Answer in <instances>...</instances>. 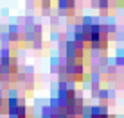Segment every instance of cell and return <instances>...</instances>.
Returning <instances> with one entry per match:
<instances>
[{
  "instance_id": "6",
  "label": "cell",
  "mask_w": 124,
  "mask_h": 118,
  "mask_svg": "<svg viewBox=\"0 0 124 118\" xmlns=\"http://www.w3.org/2000/svg\"><path fill=\"white\" fill-rule=\"evenodd\" d=\"M86 118H115V116L104 106H93V107L88 109V116Z\"/></svg>"
},
{
  "instance_id": "4",
  "label": "cell",
  "mask_w": 124,
  "mask_h": 118,
  "mask_svg": "<svg viewBox=\"0 0 124 118\" xmlns=\"http://www.w3.org/2000/svg\"><path fill=\"white\" fill-rule=\"evenodd\" d=\"M63 77L70 82H83L85 77H86V68L85 65H76V63H65L61 70Z\"/></svg>"
},
{
  "instance_id": "7",
  "label": "cell",
  "mask_w": 124,
  "mask_h": 118,
  "mask_svg": "<svg viewBox=\"0 0 124 118\" xmlns=\"http://www.w3.org/2000/svg\"><path fill=\"white\" fill-rule=\"evenodd\" d=\"M59 9L63 13H67V14H78V6H76V2H70V0H67V2H59Z\"/></svg>"
},
{
  "instance_id": "3",
  "label": "cell",
  "mask_w": 124,
  "mask_h": 118,
  "mask_svg": "<svg viewBox=\"0 0 124 118\" xmlns=\"http://www.w3.org/2000/svg\"><path fill=\"white\" fill-rule=\"evenodd\" d=\"M67 63H76V65H85V47L78 39L68 41L65 47Z\"/></svg>"
},
{
  "instance_id": "1",
  "label": "cell",
  "mask_w": 124,
  "mask_h": 118,
  "mask_svg": "<svg viewBox=\"0 0 124 118\" xmlns=\"http://www.w3.org/2000/svg\"><path fill=\"white\" fill-rule=\"evenodd\" d=\"M76 39L85 48H93V50H104L108 48V43H110V36L104 25L90 23V22L81 25L79 34L76 36Z\"/></svg>"
},
{
  "instance_id": "5",
  "label": "cell",
  "mask_w": 124,
  "mask_h": 118,
  "mask_svg": "<svg viewBox=\"0 0 124 118\" xmlns=\"http://www.w3.org/2000/svg\"><path fill=\"white\" fill-rule=\"evenodd\" d=\"M7 115H9V118H34L32 111L29 109V106L22 98H11L9 113Z\"/></svg>"
},
{
  "instance_id": "2",
  "label": "cell",
  "mask_w": 124,
  "mask_h": 118,
  "mask_svg": "<svg viewBox=\"0 0 124 118\" xmlns=\"http://www.w3.org/2000/svg\"><path fill=\"white\" fill-rule=\"evenodd\" d=\"M20 65L16 61V54L15 50L6 52L4 50L2 57H0V81L6 82L7 86H13L20 81Z\"/></svg>"
},
{
  "instance_id": "8",
  "label": "cell",
  "mask_w": 124,
  "mask_h": 118,
  "mask_svg": "<svg viewBox=\"0 0 124 118\" xmlns=\"http://www.w3.org/2000/svg\"><path fill=\"white\" fill-rule=\"evenodd\" d=\"M9 104H11V98L6 95L4 90H0V115L9 113Z\"/></svg>"
}]
</instances>
